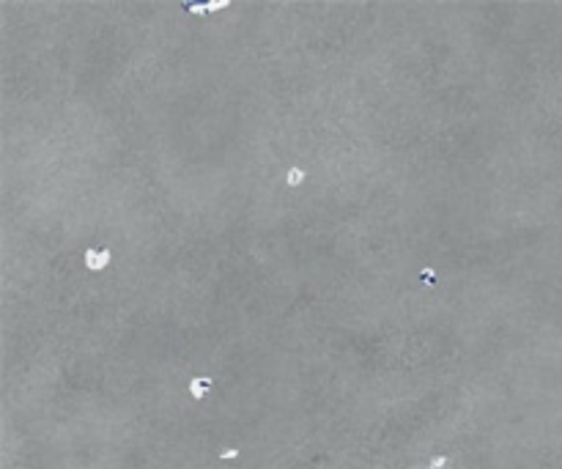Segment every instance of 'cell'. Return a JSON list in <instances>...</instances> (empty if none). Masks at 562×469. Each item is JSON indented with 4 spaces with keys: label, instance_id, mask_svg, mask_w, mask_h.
<instances>
[{
    "label": "cell",
    "instance_id": "6da1fadb",
    "mask_svg": "<svg viewBox=\"0 0 562 469\" xmlns=\"http://www.w3.org/2000/svg\"><path fill=\"white\" fill-rule=\"evenodd\" d=\"M211 390H214V379H211L208 373H192V376H189V381H187L189 398L203 400L206 395H211Z\"/></svg>",
    "mask_w": 562,
    "mask_h": 469
},
{
    "label": "cell",
    "instance_id": "7a4b0ae2",
    "mask_svg": "<svg viewBox=\"0 0 562 469\" xmlns=\"http://www.w3.org/2000/svg\"><path fill=\"white\" fill-rule=\"evenodd\" d=\"M307 179H310V173H307V167H302V165H288L283 170V184H285V189H291V192L305 189Z\"/></svg>",
    "mask_w": 562,
    "mask_h": 469
},
{
    "label": "cell",
    "instance_id": "3957f363",
    "mask_svg": "<svg viewBox=\"0 0 562 469\" xmlns=\"http://www.w3.org/2000/svg\"><path fill=\"white\" fill-rule=\"evenodd\" d=\"M447 464H450V458L447 455H433L428 464V469H447Z\"/></svg>",
    "mask_w": 562,
    "mask_h": 469
},
{
    "label": "cell",
    "instance_id": "277c9868",
    "mask_svg": "<svg viewBox=\"0 0 562 469\" xmlns=\"http://www.w3.org/2000/svg\"><path fill=\"white\" fill-rule=\"evenodd\" d=\"M239 455H242L239 447H228V450H222L220 453V461H233V458H239Z\"/></svg>",
    "mask_w": 562,
    "mask_h": 469
}]
</instances>
